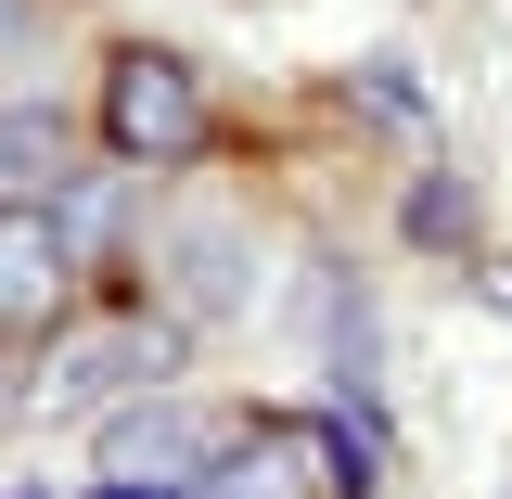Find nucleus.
<instances>
[{"mask_svg": "<svg viewBox=\"0 0 512 499\" xmlns=\"http://www.w3.org/2000/svg\"><path fill=\"white\" fill-rule=\"evenodd\" d=\"M487 282H500V308H512V256H500V269H487Z\"/></svg>", "mask_w": 512, "mask_h": 499, "instance_id": "obj_9", "label": "nucleus"}, {"mask_svg": "<svg viewBox=\"0 0 512 499\" xmlns=\"http://www.w3.org/2000/svg\"><path fill=\"white\" fill-rule=\"evenodd\" d=\"M410 231H423V244H461V231H474V192L423 180V192H410Z\"/></svg>", "mask_w": 512, "mask_h": 499, "instance_id": "obj_8", "label": "nucleus"}, {"mask_svg": "<svg viewBox=\"0 0 512 499\" xmlns=\"http://www.w3.org/2000/svg\"><path fill=\"white\" fill-rule=\"evenodd\" d=\"M64 154H77V141H64V116H52V103H0V180H13V192L64 180Z\"/></svg>", "mask_w": 512, "mask_h": 499, "instance_id": "obj_7", "label": "nucleus"}, {"mask_svg": "<svg viewBox=\"0 0 512 499\" xmlns=\"http://www.w3.org/2000/svg\"><path fill=\"white\" fill-rule=\"evenodd\" d=\"M154 372H167V333H154V320H103V333H64V346H52L39 410H52V423H90V410L154 397Z\"/></svg>", "mask_w": 512, "mask_h": 499, "instance_id": "obj_3", "label": "nucleus"}, {"mask_svg": "<svg viewBox=\"0 0 512 499\" xmlns=\"http://www.w3.org/2000/svg\"><path fill=\"white\" fill-rule=\"evenodd\" d=\"M308 461H320V436L256 423V436H231L218 461H205V487H192V499H308Z\"/></svg>", "mask_w": 512, "mask_h": 499, "instance_id": "obj_6", "label": "nucleus"}, {"mask_svg": "<svg viewBox=\"0 0 512 499\" xmlns=\"http://www.w3.org/2000/svg\"><path fill=\"white\" fill-rule=\"evenodd\" d=\"M231 448L218 410H192V397H128L116 423H103V487H205V461Z\"/></svg>", "mask_w": 512, "mask_h": 499, "instance_id": "obj_2", "label": "nucleus"}, {"mask_svg": "<svg viewBox=\"0 0 512 499\" xmlns=\"http://www.w3.org/2000/svg\"><path fill=\"white\" fill-rule=\"evenodd\" d=\"M154 295L180 320H231L256 295V244H244V218H218V205H180L167 231H154Z\"/></svg>", "mask_w": 512, "mask_h": 499, "instance_id": "obj_4", "label": "nucleus"}, {"mask_svg": "<svg viewBox=\"0 0 512 499\" xmlns=\"http://www.w3.org/2000/svg\"><path fill=\"white\" fill-rule=\"evenodd\" d=\"M64 282H77V231H64V205H0V333L52 320Z\"/></svg>", "mask_w": 512, "mask_h": 499, "instance_id": "obj_5", "label": "nucleus"}, {"mask_svg": "<svg viewBox=\"0 0 512 499\" xmlns=\"http://www.w3.org/2000/svg\"><path fill=\"white\" fill-rule=\"evenodd\" d=\"M103 141H116L128 167H180L192 141H205V77L180 52H116L103 64Z\"/></svg>", "mask_w": 512, "mask_h": 499, "instance_id": "obj_1", "label": "nucleus"}]
</instances>
